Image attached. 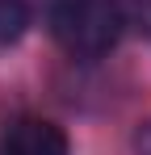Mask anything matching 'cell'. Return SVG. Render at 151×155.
Wrapping results in <instances>:
<instances>
[{
    "label": "cell",
    "mask_w": 151,
    "mask_h": 155,
    "mask_svg": "<svg viewBox=\"0 0 151 155\" xmlns=\"http://www.w3.org/2000/svg\"><path fill=\"white\" fill-rule=\"evenodd\" d=\"M122 25L126 17L118 0H59L50 8V34L76 59H97L113 51L122 38Z\"/></svg>",
    "instance_id": "cell-1"
},
{
    "label": "cell",
    "mask_w": 151,
    "mask_h": 155,
    "mask_svg": "<svg viewBox=\"0 0 151 155\" xmlns=\"http://www.w3.org/2000/svg\"><path fill=\"white\" fill-rule=\"evenodd\" d=\"M134 151H139V155H151V122L134 134Z\"/></svg>",
    "instance_id": "cell-4"
},
{
    "label": "cell",
    "mask_w": 151,
    "mask_h": 155,
    "mask_svg": "<svg viewBox=\"0 0 151 155\" xmlns=\"http://www.w3.org/2000/svg\"><path fill=\"white\" fill-rule=\"evenodd\" d=\"M0 155H67V134L46 117H17L0 138Z\"/></svg>",
    "instance_id": "cell-2"
},
{
    "label": "cell",
    "mask_w": 151,
    "mask_h": 155,
    "mask_svg": "<svg viewBox=\"0 0 151 155\" xmlns=\"http://www.w3.org/2000/svg\"><path fill=\"white\" fill-rule=\"evenodd\" d=\"M25 21H29V13H25L21 0H0V46L17 42L25 34Z\"/></svg>",
    "instance_id": "cell-3"
}]
</instances>
